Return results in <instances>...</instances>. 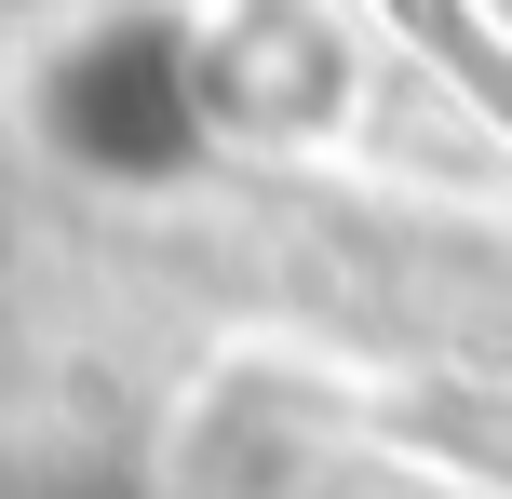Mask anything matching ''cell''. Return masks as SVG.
<instances>
[{
	"label": "cell",
	"mask_w": 512,
	"mask_h": 499,
	"mask_svg": "<svg viewBox=\"0 0 512 499\" xmlns=\"http://www.w3.org/2000/svg\"><path fill=\"white\" fill-rule=\"evenodd\" d=\"M54 122L81 135L95 162H176L189 149V108H176V54L149 41V27H122V41H95L68 68V95H54Z\"/></svg>",
	"instance_id": "cell-1"
}]
</instances>
